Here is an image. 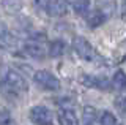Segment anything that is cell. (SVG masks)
<instances>
[{
	"instance_id": "cell-1",
	"label": "cell",
	"mask_w": 126,
	"mask_h": 125,
	"mask_svg": "<svg viewBox=\"0 0 126 125\" xmlns=\"http://www.w3.org/2000/svg\"><path fill=\"white\" fill-rule=\"evenodd\" d=\"M2 87L6 97H17L27 90V83L16 70L5 67L2 70Z\"/></svg>"
},
{
	"instance_id": "cell-2",
	"label": "cell",
	"mask_w": 126,
	"mask_h": 125,
	"mask_svg": "<svg viewBox=\"0 0 126 125\" xmlns=\"http://www.w3.org/2000/svg\"><path fill=\"white\" fill-rule=\"evenodd\" d=\"M73 49H74V52L85 62H93L94 59L98 57L94 48L85 40L84 37H76L74 38L73 40Z\"/></svg>"
},
{
	"instance_id": "cell-3",
	"label": "cell",
	"mask_w": 126,
	"mask_h": 125,
	"mask_svg": "<svg viewBox=\"0 0 126 125\" xmlns=\"http://www.w3.org/2000/svg\"><path fill=\"white\" fill-rule=\"evenodd\" d=\"M33 79L41 89L44 90H58L60 89V81H58L57 76H54L50 71L47 70H39V71H35Z\"/></svg>"
},
{
	"instance_id": "cell-4",
	"label": "cell",
	"mask_w": 126,
	"mask_h": 125,
	"mask_svg": "<svg viewBox=\"0 0 126 125\" xmlns=\"http://www.w3.org/2000/svg\"><path fill=\"white\" fill-rule=\"evenodd\" d=\"M29 117L32 122L36 125H52V114L43 104H38V106L32 108L29 112Z\"/></svg>"
},
{
	"instance_id": "cell-5",
	"label": "cell",
	"mask_w": 126,
	"mask_h": 125,
	"mask_svg": "<svg viewBox=\"0 0 126 125\" xmlns=\"http://www.w3.org/2000/svg\"><path fill=\"white\" fill-rule=\"evenodd\" d=\"M24 52L33 59H44L46 54H49V51H46V48L41 44V41L32 40V41H27L24 44Z\"/></svg>"
},
{
	"instance_id": "cell-6",
	"label": "cell",
	"mask_w": 126,
	"mask_h": 125,
	"mask_svg": "<svg viewBox=\"0 0 126 125\" xmlns=\"http://www.w3.org/2000/svg\"><path fill=\"white\" fill-rule=\"evenodd\" d=\"M69 3L68 0H50L49 6H47V13L52 18H62L68 13Z\"/></svg>"
},
{
	"instance_id": "cell-7",
	"label": "cell",
	"mask_w": 126,
	"mask_h": 125,
	"mask_svg": "<svg viewBox=\"0 0 126 125\" xmlns=\"http://www.w3.org/2000/svg\"><path fill=\"white\" fill-rule=\"evenodd\" d=\"M82 83H84L87 87H94V89H99V90H109L110 89V83L102 76L84 75L82 76Z\"/></svg>"
},
{
	"instance_id": "cell-8",
	"label": "cell",
	"mask_w": 126,
	"mask_h": 125,
	"mask_svg": "<svg viewBox=\"0 0 126 125\" xmlns=\"http://www.w3.org/2000/svg\"><path fill=\"white\" fill-rule=\"evenodd\" d=\"M106 18L107 16H106L101 10H94V11L87 14V24H88V27H92V29H96V27H99L101 24H104Z\"/></svg>"
},
{
	"instance_id": "cell-9",
	"label": "cell",
	"mask_w": 126,
	"mask_h": 125,
	"mask_svg": "<svg viewBox=\"0 0 126 125\" xmlns=\"http://www.w3.org/2000/svg\"><path fill=\"white\" fill-rule=\"evenodd\" d=\"M57 119H58V124H60V125H77L76 114H74L71 109H66V108L62 109V111L58 112Z\"/></svg>"
},
{
	"instance_id": "cell-10",
	"label": "cell",
	"mask_w": 126,
	"mask_h": 125,
	"mask_svg": "<svg viewBox=\"0 0 126 125\" xmlns=\"http://www.w3.org/2000/svg\"><path fill=\"white\" fill-rule=\"evenodd\" d=\"M98 117V111L93 106H85L82 112V125H94Z\"/></svg>"
},
{
	"instance_id": "cell-11",
	"label": "cell",
	"mask_w": 126,
	"mask_h": 125,
	"mask_svg": "<svg viewBox=\"0 0 126 125\" xmlns=\"http://www.w3.org/2000/svg\"><path fill=\"white\" fill-rule=\"evenodd\" d=\"M65 51H66V44L63 43L62 40H55L50 43V46H49V56L50 57H60L65 54Z\"/></svg>"
},
{
	"instance_id": "cell-12",
	"label": "cell",
	"mask_w": 126,
	"mask_h": 125,
	"mask_svg": "<svg viewBox=\"0 0 126 125\" xmlns=\"http://www.w3.org/2000/svg\"><path fill=\"white\" fill-rule=\"evenodd\" d=\"M2 6L8 14H16L22 8L21 0H2Z\"/></svg>"
},
{
	"instance_id": "cell-13",
	"label": "cell",
	"mask_w": 126,
	"mask_h": 125,
	"mask_svg": "<svg viewBox=\"0 0 126 125\" xmlns=\"http://www.w3.org/2000/svg\"><path fill=\"white\" fill-rule=\"evenodd\" d=\"M73 8L79 16H87V14L90 13L92 5H90V0H76L74 5H73Z\"/></svg>"
},
{
	"instance_id": "cell-14",
	"label": "cell",
	"mask_w": 126,
	"mask_h": 125,
	"mask_svg": "<svg viewBox=\"0 0 126 125\" xmlns=\"http://www.w3.org/2000/svg\"><path fill=\"white\" fill-rule=\"evenodd\" d=\"M16 44H17V40H16V38L10 32H6L2 38H0V48L13 49V48H16Z\"/></svg>"
},
{
	"instance_id": "cell-15",
	"label": "cell",
	"mask_w": 126,
	"mask_h": 125,
	"mask_svg": "<svg viewBox=\"0 0 126 125\" xmlns=\"http://www.w3.org/2000/svg\"><path fill=\"white\" fill-rule=\"evenodd\" d=\"M112 83H113V85H115L117 89L125 90L126 89V73L121 71V70L115 71V75H113V78H112Z\"/></svg>"
},
{
	"instance_id": "cell-16",
	"label": "cell",
	"mask_w": 126,
	"mask_h": 125,
	"mask_svg": "<svg viewBox=\"0 0 126 125\" xmlns=\"http://www.w3.org/2000/svg\"><path fill=\"white\" fill-rule=\"evenodd\" d=\"M101 125H120V122L117 120V117L109 111H104L101 116Z\"/></svg>"
},
{
	"instance_id": "cell-17",
	"label": "cell",
	"mask_w": 126,
	"mask_h": 125,
	"mask_svg": "<svg viewBox=\"0 0 126 125\" xmlns=\"http://www.w3.org/2000/svg\"><path fill=\"white\" fill-rule=\"evenodd\" d=\"M115 108H117L120 112L126 114V92L120 93V95L115 98Z\"/></svg>"
},
{
	"instance_id": "cell-18",
	"label": "cell",
	"mask_w": 126,
	"mask_h": 125,
	"mask_svg": "<svg viewBox=\"0 0 126 125\" xmlns=\"http://www.w3.org/2000/svg\"><path fill=\"white\" fill-rule=\"evenodd\" d=\"M13 124V117L8 109H0V125H11Z\"/></svg>"
},
{
	"instance_id": "cell-19",
	"label": "cell",
	"mask_w": 126,
	"mask_h": 125,
	"mask_svg": "<svg viewBox=\"0 0 126 125\" xmlns=\"http://www.w3.org/2000/svg\"><path fill=\"white\" fill-rule=\"evenodd\" d=\"M49 3H50V0H35V5H36L38 10H46L47 11Z\"/></svg>"
},
{
	"instance_id": "cell-20",
	"label": "cell",
	"mask_w": 126,
	"mask_h": 125,
	"mask_svg": "<svg viewBox=\"0 0 126 125\" xmlns=\"http://www.w3.org/2000/svg\"><path fill=\"white\" fill-rule=\"evenodd\" d=\"M6 32H8V29H6V25H5V24H3V22H2V21H0V38H2V37H3V35H5Z\"/></svg>"
}]
</instances>
